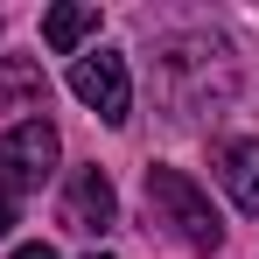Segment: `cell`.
<instances>
[{
  "label": "cell",
  "instance_id": "obj_1",
  "mask_svg": "<svg viewBox=\"0 0 259 259\" xmlns=\"http://www.w3.org/2000/svg\"><path fill=\"white\" fill-rule=\"evenodd\" d=\"M147 210H154V224H168L189 252H217L224 245V217L210 210V196L182 168H147Z\"/></svg>",
  "mask_w": 259,
  "mask_h": 259
},
{
  "label": "cell",
  "instance_id": "obj_2",
  "mask_svg": "<svg viewBox=\"0 0 259 259\" xmlns=\"http://www.w3.org/2000/svg\"><path fill=\"white\" fill-rule=\"evenodd\" d=\"M49 168H56V126L49 119H21V126L0 133V196H28V189H42Z\"/></svg>",
  "mask_w": 259,
  "mask_h": 259
},
{
  "label": "cell",
  "instance_id": "obj_3",
  "mask_svg": "<svg viewBox=\"0 0 259 259\" xmlns=\"http://www.w3.org/2000/svg\"><path fill=\"white\" fill-rule=\"evenodd\" d=\"M70 91L84 98L105 126H126L133 84H126V56H119V49H91V56H77V63H70Z\"/></svg>",
  "mask_w": 259,
  "mask_h": 259
},
{
  "label": "cell",
  "instance_id": "obj_4",
  "mask_svg": "<svg viewBox=\"0 0 259 259\" xmlns=\"http://www.w3.org/2000/svg\"><path fill=\"white\" fill-rule=\"evenodd\" d=\"M63 224H70V231H112V224H119V196H112V175L105 168H77L70 175Z\"/></svg>",
  "mask_w": 259,
  "mask_h": 259
},
{
  "label": "cell",
  "instance_id": "obj_5",
  "mask_svg": "<svg viewBox=\"0 0 259 259\" xmlns=\"http://www.w3.org/2000/svg\"><path fill=\"white\" fill-rule=\"evenodd\" d=\"M217 175H224L231 203L245 217H259V140H231V147L217 154Z\"/></svg>",
  "mask_w": 259,
  "mask_h": 259
},
{
  "label": "cell",
  "instance_id": "obj_6",
  "mask_svg": "<svg viewBox=\"0 0 259 259\" xmlns=\"http://www.w3.org/2000/svg\"><path fill=\"white\" fill-rule=\"evenodd\" d=\"M84 35H98V7H91V0H70V7H49L42 14V42L56 49V56H77Z\"/></svg>",
  "mask_w": 259,
  "mask_h": 259
},
{
  "label": "cell",
  "instance_id": "obj_7",
  "mask_svg": "<svg viewBox=\"0 0 259 259\" xmlns=\"http://www.w3.org/2000/svg\"><path fill=\"white\" fill-rule=\"evenodd\" d=\"M42 98H49V84H42V70L28 56H0V105H28L42 119Z\"/></svg>",
  "mask_w": 259,
  "mask_h": 259
},
{
  "label": "cell",
  "instance_id": "obj_8",
  "mask_svg": "<svg viewBox=\"0 0 259 259\" xmlns=\"http://www.w3.org/2000/svg\"><path fill=\"white\" fill-rule=\"evenodd\" d=\"M7 259H56V252H49L42 238H35V245H14V252H7Z\"/></svg>",
  "mask_w": 259,
  "mask_h": 259
},
{
  "label": "cell",
  "instance_id": "obj_9",
  "mask_svg": "<svg viewBox=\"0 0 259 259\" xmlns=\"http://www.w3.org/2000/svg\"><path fill=\"white\" fill-rule=\"evenodd\" d=\"M14 231V196H0V238Z\"/></svg>",
  "mask_w": 259,
  "mask_h": 259
},
{
  "label": "cell",
  "instance_id": "obj_10",
  "mask_svg": "<svg viewBox=\"0 0 259 259\" xmlns=\"http://www.w3.org/2000/svg\"><path fill=\"white\" fill-rule=\"evenodd\" d=\"M91 259H112V252H91Z\"/></svg>",
  "mask_w": 259,
  "mask_h": 259
}]
</instances>
